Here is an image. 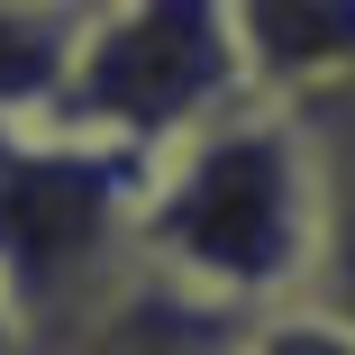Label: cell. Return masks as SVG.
<instances>
[{
    "mask_svg": "<svg viewBox=\"0 0 355 355\" xmlns=\"http://www.w3.org/2000/svg\"><path fill=\"white\" fill-rule=\"evenodd\" d=\"M301 128H310V155H319V273H310V301L355 328V83L301 101Z\"/></svg>",
    "mask_w": 355,
    "mask_h": 355,
    "instance_id": "5b68a950",
    "label": "cell"
},
{
    "mask_svg": "<svg viewBox=\"0 0 355 355\" xmlns=\"http://www.w3.org/2000/svg\"><path fill=\"white\" fill-rule=\"evenodd\" d=\"M0 355H28V337L10 328V310H0Z\"/></svg>",
    "mask_w": 355,
    "mask_h": 355,
    "instance_id": "9c48e42d",
    "label": "cell"
},
{
    "mask_svg": "<svg viewBox=\"0 0 355 355\" xmlns=\"http://www.w3.org/2000/svg\"><path fill=\"white\" fill-rule=\"evenodd\" d=\"M255 101L228 0H92L46 128L155 164Z\"/></svg>",
    "mask_w": 355,
    "mask_h": 355,
    "instance_id": "3957f363",
    "label": "cell"
},
{
    "mask_svg": "<svg viewBox=\"0 0 355 355\" xmlns=\"http://www.w3.org/2000/svg\"><path fill=\"white\" fill-rule=\"evenodd\" d=\"M246 83L273 110H301L337 83H355V0H228Z\"/></svg>",
    "mask_w": 355,
    "mask_h": 355,
    "instance_id": "277c9868",
    "label": "cell"
},
{
    "mask_svg": "<svg viewBox=\"0 0 355 355\" xmlns=\"http://www.w3.org/2000/svg\"><path fill=\"white\" fill-rule=\"evenodd\" d=\"M228 355H355V328H346L337 310H319V301H292V310L246 319Z\"/></svg>",
    "mask_w": 355,
    "mask_h": 355,
    "instance_id": "ba28073f",
    "label": "cell"
},
{
    "mask_svg": "<svg viewBox=\"0 0 355 355\" xmlns=\"http://www.w3.org/2000/svg\"><path fill=\"white\" fill-rule=\"evenodd\" d=\"M137 264L173 301L219 310V319H264L310 301L319 273V155L301 110L246 101L237 119L200 128L191 146L146 164L137 200Z\"/></svg>",
    "mask_w": 355,
    "mask_h": 355,
    "instance_id": "6da1fadb",
    "label": "cell"
},
{
    "mask_svg": "<svg viewBox=\"0 0 355 355\" xmlns=\"http://www.w3.org/2000/svg\"><path fill=\"white\" fill-rule=\"evenodd\" d=\"M228 346H237V319L173 301L164 282H137V292H128L92 337H73L64 355H228Z\"/></svg>",
    "mask_w": 355,
    "mask_h": 355,
    "instance_id": "52a82bcc",
    "label": "cell"
},
{
    "mask_svg": "<svg viewBox=\"0 0 355 355\" xmlns=\"http://www.w3.org/2000/svg\"><path fill=\"white\" fill-rule=\"evenodd\" d=\"M73 37H83L73 0H0V128H28L55 110Z\"/></svg>",
    "mask_w": 355,
    "mask_h": 355,
    "instance_id": "8992f818",
    "label": "cell"
},
{
    "mask_svg": "<svg viewBox=\"0 0 355 355\" xmlns=\"http://www.w3.org/2000/svg\"><path fill=\"white\" fill-rule=\"evenodd\" d=\"M73 10H92V0H73Z\"/></svg>",
    "mask_w": 355,
    "mask_h": 355,
    "instance_id": "30bf717a",
    "label": "cell"
},
{
    "mask_svg": "<svg viewBox=\"0 0 355 355\" xmlns=\"http://www.w3.org/2000/svg\"><path fill=\"white\" fill-rule=\"evenodd\" d=\"M137 200H146L137 155L83 146L46 119L0 128V310L28 355H64L146 282Z\"/></svg>",
    "mask_w": 355,
    "mask_h": 355,
    "instance_id": "7a4b0ae2",
    "label": "cell"
}]
</instances>
